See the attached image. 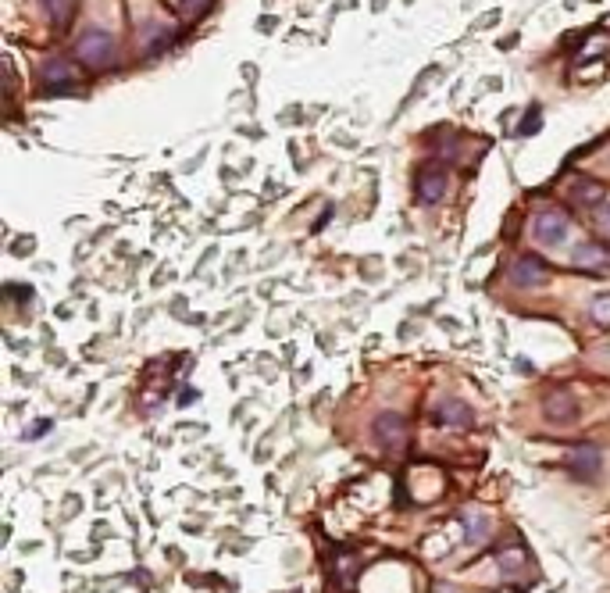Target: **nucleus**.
Listing matches in <instances>:
<instances>
[{
    "mask_svg": "<svg viewBox=\"0 0 610 593\" xmlns=\"http://www.w3.org/2000/svg\"><path fill=\"white\" fill-rule=\"evenodd\" d=\"M76 58L86 69H108L118 58V44H115V37L108 29H86L79 37V44H76Z\"/></svg>",
    "mask_w": 610,
    "mask_h": 593,
    "instance_id": "obj_1",
    "label": "nucleus"
},
{
    "mask_svg": "<svg viewBox=\"0 0 610 593\" xmlns=\"http://www.w3.org/2000/svg\"><path fill=\"white\" fill-rule=\"evenodd\" d=\"M567 229H571V218L560 211V207H542L535 218H532V236L535 243L542 247H557L567 240Z\"/></svg>",
    "mask_w": 610,
    "mask_h": 593,
    "instance_id": "obj_2",
    "label": "nucleus"
},
{
    "mask_svg": "<svg viewBox=\"0 0 610 593\" xmlns=\"http://www.w3.org/2000/svg\"><path fill=\"white\" fill-rule=\"evenodd\" d=\"M372 436H375V443H379V447H386V451H400V447H404V440H407V422H404V415H397V411H382V415L375 418V426H372Z\"/></svg>",
    "mask_w": 610,
    "mask_h": 593,
    "instance_id": "obj_3",
    "label": "nucleus"
},
{
    "mask_svg": "<svg viewBox=\"0 0 610 593\" xmlns=\"http://www.w3.org/2000/svg\"><path fill=\"white\" fill-rule=\"evenodd\" d=\"M599 468H603V454H599V447H592V443H582V447H574V451L567 454V472H571L578 483H592V479L599 475Z\"/></svg>",
    "mask_w": 610,
    "mask_h": 593,
    "instance_id": "obj_4",
    "label": "nucleus"
},
{
    "mask_svg": "<svg viewBox=\"0 0 610 593\" xmlns=\"http://www.w3.org/2000/svg\"><path fill=\"white\" fill-rule=\"evenodd\" d=\"M546 279H550V268H546L535 254H521V257L514 261V268H510V282H514V286H521V289L542 286Z\"/></svg>",
    "mask_w": 610,
    "mask_h": 593,
    "instance_id": "obj_5",
    "label": "nucleus"
},
{
    "mask_svg": "<svg viewBox=\"0 0 610 593\" xmlns=\"http://www.w3.org/2000/svg\"><path fill=\"white\" fill-rule=\"evenodd\" d=\"M446 168H439V165H429V168H421L418 172V200L421 204H439L443 197H446Z\"/></svg>",
    "mask_w": 610,
    "mask_h": 593,
    "instance_id": "obj_6",
    "label": "nucleus"
},
{
    "mask_svg": "<svg viewBox=\"0 0 610 593\" xmlns=\"http://www.w3.org/2000/svg\"><path fill=\"white\" fill-rule=\"evenodd\" d=\"M436 422L446 426V429H468V426L475 422V415H471V408H468L464 401L446 397V401H439V408H436Z\"/></svg>",
    "mask_w": 610,
    "mask_h": 593,
    "instance_id": "obj_7",
    "label": "nucleus"
},
{
    "mask_svg": "<svg viewBox=\"0 0 610 593\" xmlns=\"http://www.w3.org/2000/svg\"><path fill=\"white\" fill-rule=\"evenodd\" d=\"M44 83H51V86H68V83H79V69L72 65V61H65V58H51V61H44Z\"/></svg>",
    "mask_w": 610,
    "mask_h": 593,
    "instance_id": "obj_8",
    "label": "nucleus"
},
{
    "mask_svg": "<svg viewBox=\"0 0 610 593\" xmlns=\"http://www.w3.org/2000/svg\"><path fill=\"white\" fill-rule=\"evenodd\" d=\"M542 415H546L550 422H571V418L578 415V401H574L571 394H550L546 404H542Z\"/></svg>",
    "mask_w": 610,
    "mask_h": 593,
    "instance_id": "obj_9",
    "label": "nucleus"
},
{
    "mask_svg": "<svg viewBox=\"0 0 610 593\" xmlns=\"http://www.w3.org/2000/svg\"><path fill=\"white\" fill-rule=\"evenodd\" d=\"M571 197H574V204H603V186L596 183V179H574L571 183Z\"/></svg>",
    "mask_w": 610,
    "mask_h": 593,
    "instance_id": "obj_10",
    "label": "nucleus"
},
{
    "mask_svg": "<svg viewBox=\"0 0 610 593\" xmlns=\"http://www.w3.org/2000/svg\"><path fill=\"white\" fill-rule=\"evenodd\" d=\"M606 261V250L599 247V243H582V247H574V254H571V264L574 268H599Z\"/></svg>",
    "mask_w": 610,
    "mask_h": 593,
    "instance_id": "obj_11",
    "label": "nucleus"
},
{
    "mask_svg": "<svg viewBox=\"0 0 610 593\" xmlns=\"http://www.w3.org/2000/svg\"><path fill=\"white\" fill-rule=\"evenodd\" d=\"M44 12L51 15V22L58 29H65L72 22V15H76V0H44Z\"/></svg>",
    "mask_w": 610,
    "mask_h": 593,
    "instance_id": "obj_12",
    "label": "nucleus"
},
{
    "mask_svg": "<svg viewBox=\"0 0 610 593\" xmlns=\"http://www.w3.org/2000/svg\"><path fill=\"white\" fill-rule=\"evenodd\" d=\"M172 44H175V33H172L165 22H154L150 33H147V51H150V54H161V51H168Z\"/></svg>",
    "mask_w": 610,
    "mask_h": 593,
    "instance_id": "obj_13",
    "label": "nucleus"
},
{
    "mask_svg": "<svg viewBox=\"0 0 610 593\" xmlns=\"http://www.w3.org/2000/svg\"><path fill=\"white\" fill-rule=\"evenodd\" d=\"M464 525H468V543H482L486 532H489V518L482 511H468L464 515Z\"/></svg>",
    "mask_w": 610,
    "mask_h": 593,
    "instance_id": "obj_14",
    "label": "nucleus"
},
{
    "mask_svg": "<svg viewBox=\"0 0 610 593\" xmlns=\"http://www.w3.org/2000/svg\"><path fill=\"white\" fill-rule=\"evenodd\" d=\"M521 565H528L525 547H514V550H503V554H500V568H503V575H507V579H510V575H518V572H521Z\"/></svg>",
    "mask_w": 610,
    "mask_h": 593,
    "instance_id": "obj_15",
    "label": "nucleus"
},
{
    "mask_svg": "<svg viewBox=\"0 0 610 593\" xmlns=\"http://www.w3.org/2000/svg\"><path fill=\"white\" fill-rule=\"evenodd\" d=\"M589 315H592V322H596V326L610 329V293H599V296H596L592 308H589Z\"/></svg>",
    "mask_w": 610,
    "mask_h": 593,
    "instance_id": "obj_16",
    "label": "nucleus"
},
{
    "mask_svg": "<svg viewBox=\"0 0 610 593\" xmlns=\"http://www.w3.org/2000/svg\"><path fill=\"white\" fill-rule=\"evenodd\" d=\"M211 4H214V0H179V15L182 19H200Z\"/></svg>",
    "mask_w": 610,
    "mask_h": 593,
    "instance_id": "obj_17",
    "label": "nucleus"
},
{
    "mask_svg": "<svg viewBox=\"0 0 610 593\" xmlns=\"http://www.w3.org/2000/svg\"><path fill=\"white\" fill-rule=\"evenodd\" d=\"M539 126H542V108H528L525 122L518 126V136H532V133H539Z\"/></svg>",
    "mask_w": 610,
    "mask_h": 593,
    "instance_id": "obj_18",
    "label": "nucleus"
},
{
    "mask_svg": "<svg viewBox=\"0 0 610 593\" xmlns=\"http://www.w3.org/2000/svg\"><path fill=\"white\" fill-rule=\"evenodd\" d=\"M51 426H54L51 418H36V422L26 429V440H40V436H47V433H51Z\"/></svg>",
    "mask_w": 610,
    "mask_h": 593,
    "instance_id": "obj_19",
    "label": "nucleus"
},
{
    "mask_svg": "<svg viewBox=\"0 0 610 593\" xmlns=\"http://www.w3.org/2000/svg\"><path fill=\"white\" fill-rule=\"evenodd\" d=\"M596 229L610 236V200H603V204L596 207Z\"/></svg>",
    "mask_w": 610,
    "mask_h": 593,
    "instance_id": "obj_20",
    "label": "nucleus"
},
{
    "mask_svg": "<svg viewBox=\"0 0 610 593\" xmlns=\"http://www.w3.org/2000/svg\"><path fill=\"white\" fill-rule=\"evenodd\" d=\"M432 593H457V586H450V582H436V586H432Z\"/></svg>",
    "mask_w": 610,
    "mask_h": 593,
    "instance_id": "obj_21",
    "label": "nucleus"
}]
</instances>
